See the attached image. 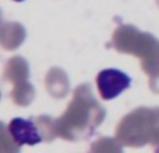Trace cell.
I'll use <instances>...</instances> for the list:
<instances>
[{"mask_svg": "<svg viewBox=\"0 0 159 153\" xmlns=\"http://www.w3.org/2000/svg\"><path fill=\"white\" fill-rule=\"evenodd\" d=\"M96 85L105 100L115 99L131 85V78L126 72L116 68L102 70L96 76Z\"/></svg>", "mask_w": 159, "mask_h": 153, "instance_id": "cell-1", "label": "cell"}, {"mask_svg": "<svg viewBox=\"0 0 159 153\" xmlns=\"http://www.w3.org/2000/svg\"><path fill=\"white\" fill-rule=\"evenodd\" d=\"M8 132L18 146L38 145L39 142H42V137L39 134L38 127L31 120H25L21 117L13 118L8 124Z\"/></svg>", "mask_w": 159, "mask_h": 153, "instance_id": "cell-2", "label": "cell"}, {"mask_svg": "<svg viewBox=\"0 0 159 153\" xmlns=\"http://www.w3.org/2000/svg\"><path fill=\"white\" fill-rule=\"evenodd\" d=\"M14 2H24V0H14Z\"/></svg>", "mask_w": 159, "mask_h": 153, "instance_id": "cell-3", "label": "cell"}]
</instances>
